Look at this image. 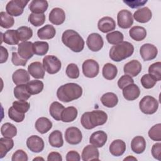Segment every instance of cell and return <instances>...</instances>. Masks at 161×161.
I'll return each mask as SVG.
<instances>
[{"instance_id": "6da1fadb", "label": "cell", "mask_w": 161, "mask_h": 161, "mask_svg": "<svg viewBox=\"0 0 161 161\" xmlns=\"http://www.w3.org/2000/svg\"><path fill=\"white\" fill-rule=\"evenodd\" d=\"M82 94V88L76 83L70 82L60 86L57 91V98L62 102L69 103L77 99Z\"/></svg>"}, {"instance_id": "7a4b0ae2", "label": "cell", "mask_w": 161, "mask_h": 161, "mask_svg": "<svg viewBox=\"0 0 161 161\" xmlns=\"http://www.w3.org/2000/svg\"><path fill=\"white\" fill-rule=\"evenodd\" d=\"M107 114L101 110H93L84 113L80 118L82 126L87 130H91L94 128L103 125L107 121Z\"/></svg>"}, {"instance_id": "3957f363", "label": "cell", "mask_w": 161, "mask_h": 161, "mask_svg": "<svg viewBox=\"0 0 161 161\" xmlns=\"http://www.w3.org/2000/svg\"><path fill=\"white\" fill-rule=\"evenodd\" d=\"M62 42L66 47L76 53L80 52L84 48L83 38L73 30H67L62 33Z\"/></svg>"}, {"instance_id": "277c9868", "label": "cell", "mask_w": 161, "mask_h": 161, "mask_svg": "<svg viewBox=\"0 0 161 161\" xmlns=\"http://www.w3.org/2000/svg\"><path fill=\"white\" fill-rule=\"evenodd\" d=\"M134 52L133 45L128 42H122L121 43L113 45L109 53V58L114 62L122 61L130 56Z\"/></svg>"}, {"instance_id": "5b68a950", "label": "cell", "mask_w": 161, "mask_h": 161, "mask_svg": "<svg viewBox=\"0 0 161 161\" xmlns=\"http://www.w3.org/2000/svg\"><path fill=\"white\" fill-rule=\"evenodd\" d=\"M158 108L157 100L151 96H144L139 103V108L141 111L146 114L155 113Z\"/></svg>"}, {"instance_id": "8992f818", "label": "cell", "mask_w": 161, "mask_h": 161, "mask_svg": "<svg viewBox=\"0 0 161 161\" xmlns=\"http://www.w3.org/2000/svg\"><path fill=\"white\" fill-rule=\"evenodd\" d=\"M43 66L45 70L49 74H55L61 69L60 60L54 55H47L43 58Z\"/></svg>"}, {"instance_id": "52a82bcc", "label": "cell", "mask_w": 161, "mask_h": 161, "mask_svg": "<svg viewBox=\"0 0 161 161\" xmlns=\"http://www.w3.org/2000/svg\"><path fill=\"white\" fill-rule=\"evenodd\" d=\"M28 2V1L25 0L10 1L6 6V12L12 16H19L23 14L24 8Z\"/></svg>"}, {"instance_id": "ba28073f", "label": "cell", "mask_w": 161, "mask_h": 161, "mask_svg": "<svg viewBox=\"0 0 161 161\" xmlns=\"http://www.w3.org/2000/svg\"><path fill=\"white\" fill-rule=\"evenodd\" d=\"M82 70L84 75L88 78L96 77L99 72V65L98 63L93 59L85 60L82 65Z\"/></svg>"}, {"instance_id": "9c48e42d", "label": "cell", "mask_w": 161, "mask_h": 161, "mask_svg": "<svg viewBox=\"0 0 161 161\" xmlns=\"http://www.w3.org/2000/svg\"><path fill=\"white\" fill-rule=\"evenodd\" d=\"M117 22L119 28L128 29L133 23V18L131 13L126 9L119 11L117 14Z\"/></svg>"}, {"instance_id": "30bf717a", "label": "cell", "mask_w": 161, "mask_h": 161, "mask_svg": "<svg viewBox=\"0 0 161 161\" xmlns=\"http://www.w3.org/2000/svg\"><path fill=\"white\" fill-rule=\"evenodd\" d=\"M65 141L70 145H77L82 141V132L77 127H69L65 132Z\"/></svg>"}, {"instance_id": "8fae6325", "label": "cell", "mask_w": 161, "mask_h": 161, "mask_svg": "<svg viewBox=\"0 0 161 161\" xmlns=\"http://www.w3.org/2000/svg\"><path fill=\"white\" fill-rule=\"evenodd\" d=\"M86 44L90 50L98 52L103 48L104 42L103 37L99 33H92L87 36Z\"/></svg>"}, {"instance_id": "7c38bea8", "label": "cell", "mask_w": 161, "mask_h": 161, "mask_svg": "<svg viewBox=\"0 0 161 161\" xmlns=\"http://www.w3.org/2000/svg\"><path fill=\"white\" fill-rule=\"evenodd\" d=\"M140 53L143 60L149 61L156 58L158 54V50L153 44L145 43L140 47Z\"/></svg>"}, {"instance_id": "4fadbf2b", "label": "cell", "mask_w": 161, "mask_h": 161, "mask_svg": "<svg viewBox=\"0 0 161 161\" xmlns=\"http://www.w3.org/2000/svg\"><path fill=\"white\" fill-rule=\"evenodd\" d=\"M26 146L32 152L39 153L44 149L45 144L41 137L37 135H31L26 140Z\"/></svg>"}, {"instance_id": "5bb4252c", "label": "cell", "mask_w": 161, "mask_h": 161, "mask_svg": "<svg viewBox=\"0 0 161 161\" xmlns=\"http://www.w3.org/2000/svg\"><path fill=\"white\" fill-rule=\"evenodd\" d=\"M82 159L84 161L89 160H99V152L97 147L94 145H86L81 154Z\"/></svg>"}, {"instance_id": "9a60e30c", "label": "cell", "mask_w": 161, "mask_h": 161, "mask_svg": "<svg viewBox=\"0 0 161 161\" xmlns=\"http://www.w3.org/2000/svg\"><path fill=\"white\" fill-rule=\"evenodd\" d=\"M18 53L24 59L28 60L31 58L33 55V43L31 42H23L18 45Z\"/></svg>"}, {"instance_id": "2e32d148", "label": "cell", "mask_w": 161, "mask_h": 161, "mask_svg": "<svg viewBox=\"0 0 161 161\" xmlns=\"http://www.w3.org/2000/svg\"><path fill=\"white\" fill-rule=\"evenodd\" d=\"M142 64L136 60H132L127 62L123 67L124 73L131 77H136L141 72Z\"/></svg>"}, {"instance_id": "e0dca14e", "label": "cell", "mask_w": 161, "mask_h": 161, "mask_svg": "<svg viewBox=\"0 0 161 161\" xmlns=\"http://www.w3.org/2000/svg\"><path fill=\"white\" fill-rule=\"evenodd\" d=\"M140 88L134 83L130 84L123 89V96L126 100L134 101L140 96Z\"/></svg>"}, {"instance_id": "ac0fdd59", "label": "cell", "mask_w": 161, "mask_h": 161, "mask_svg": "<svg viewBox=\"0 0 161 161\" xmlns=\"http://www.w3.org/2000/svg\"><path fill=\"white\" fill-rule=\"evenodd\" d=\"M107 138V134L104 131H96L91 135L89 143L97 148H101L104 145Z\"/></svg>"}, {"instance_id": "d6986e66", "label": "cell", "mask_w": 161, "mask_h": 161, "mask_svg": "<svg viewBox=\"0 0 161 161\" xmlns=\"http://www.w3.org/2000/svg\"><path fill=\"white\" fill-rule=\"evenodd\" d=\"M49 21L53 25H60L65 19V13L60 8H53L49 13Z\"/></svg>"}, {"instance_id": "ffe728a7", "label": "cell", "mask_w": 161, "mask_h": 161, "mask_svg": "<svg viewBox=\"0 0 161 161\" xmlns=\"http://www.w3.org/2000/svg\"><path fill=\"white\" fill-rule=\"evenodd\" d=\"M97 28L101 32L108 33L115 29L116 23L113 18L109 16H105L99 20Z\"/></svg>"}, {"instance_id": "44dd1931", "label": "cell", "mask_w": 161, "mask_h": 161, "mask_svg": "<svg viewBox=\"0 0 161 161\" xmlns=\"http://www.w3.org/2000/svg\"><path fill=\"white\" fill-rule=\"evenodd\" d=\"M45 71L43 65L40 62H32L28 67L29 74L35 79H43Z\"/></svg>"}, {"instance_id": "7402d4cb", "label": "cell", "mask_w": 161, "mask_h": 161, "mask_svg": "<svg viewBox=\"0 0 161 161\" xmlns=\"http://www.w3.org/2000/svg\"><path fill=\"white\" fill-rule=\"evenodd\" d=\"M133 16L137 22L145 23L151 19L152 13L148 7H144L136 10Z\"/></svg>"}, {"instance_id": "603a6c76", "label": "cell", "mask_w": 161, "mask_h": 161, "mask_svg": "<svg viewBox=\"0 0 161 161\" xmlns=\"http://www.w3.org/2000/svg\"><path fill=\"white\" fill-rule=\"evenodd\" d=\"M126 143L122 140L117 139L111 142L109 150L113 156L119 157L122 155L126 151Z\"/></svg>"}, {"instance_id": "cb8c5ba5", "label": "cell", "mask_w": 161, "mask_h": 161, "mask_svg": "<svg viewBox=\"0 0 161 161\" xmlns=\"http://www.w3.org/2000/svg\"><path fill=\"white\" fill-rule=\"evenodd\" d=\"M48 7V2L45 0H33L30 2L29 9L32 13L43 14Z\"/></svg>"}, {"instance_id": "d4e9b609", "label": "cell", "mask_w": 161, "mask_h": 161, "mask_svg": "<svg viewBox=\"0 0 161 161\" xmlns=\"http://www.w3.org/2000/svg\"><path fill=\"white\" fill-rule=\"evenodd\" d=\"M12 79L16 86L26 84L30 81L29 73L25 69H18L13 74Z\"/></svg>"}, {"instance_id": "484cf974", "label": "cell", "mask_w": 161, "mask_h": 161, "mask_svg": "<svg viewBox=\"0 0 161 161\" xmlns=\"http://www.w3.org/2000/svg\"><path fill=\"white\" fill-rule=\"evenodd\" d=\"M131 150L137 154L142 153L146 148V141L142 136H136L131 142Z\"/></svg>"}, {"instance_id": "4316f807", "label": "cell", "mask_w": 161, "mask_h": 161, "mask_svg": "<svg viewBox=\"0 0 161 161\" xmlns=\"http://www.w3.org/2000/svg\"><path fill=\"white\" fill-rule=\"evenodd\" d=\"M56 34V30L53 25H46L37 31L38 37L41 40H50Z\"/></svg>"}, {"instance_id": "83f0119b", "label": "cell", "mask_w": 161, "mask_h": 161, "mask_svg": "<svg viewBox=\"0 0 161 161\" xmlns=\"http://www.w3.org/2000/svg\"><path fill=\"white\" fill-rule=\"evenodd\" d=\"M35 126L40 133L45 134L52 128V123L47 118L40 117L36 121Z\"/></svg>"}, {"instance_id": "f1b7e54d", "label": "cell", "mask_w": 161, "mask_h": 161, "mask_svg": "<svg viewBox=\"0 0 161 161\" xmlns=\"http://www.w3.org/2000/svg\"><path fill=\"white\" fill-rule=\"evenodd\" d=\"M129 35L133 40L140 42L146 38L147 30L142 26H135L129 30Z\"/></svg>"}, {"instance_id": "f546056e", "label": "cell", "mask_w": 161, "mask_h": 161, "mask_svg": "<svg viewBox=\"0 0 161 161\" xmlns=\"http://www.w3.org/2000/svg\"><path fill=\"white\" fill-rule=\"evenodd\" d=\"M101 102L104 106L111 108L117 105L118 103V98L114 93L108 92L101 96Z\"/></svg>"}, {"instance_id": "4dcf8cb0", "label": "cell", "mask_w": 161, "mask_h": 161, "mask_svg": "<svg viewBox=\"0 0 161 161\" xmlns=\"http://www.w3.org/2000/svg\"><path fill=\"white\" fill-rule=\"evenodd\" d=\"M2 42L10 45H17L19 43V40L17 36L16 30H9L4 33H1Z\"/></svg>"}, {"instance_id": "1f68e13d", "label": "cell", "mask_w": 161, "mask_h": 161, "mask_svg": "<svg viewBox=\"0 0 161 161\" xmlns=\"http://www.w3.org/2000/svg\"><path fill=\"white\" fill-rule=\"evenodd\" d=\"M77 109L74 106L65 108L62 113L61 121L65 123H70L74 121L77 116Z\"/></svg>"}, {"instance_id": "d6a6232c", "label": "cell", "mask_w": 161, "mask_h": 161, "mask_svg": "<svg viewBox=\"0 0 161 161\" xmlns=\"http://www.w3.org/2000/svg\"><path fill=\"white\" fill-rule=\"evenodd\" d=\"M14 96L16 99L21 101H26L31 97L25 84L17 85L14 88Z\"/></svg>"}, {"instance_id": "836d02e7", "label": "cell", "mask_w": 161, "mask_h": 161, "mask_svg": "<svg viewBox=\"0 0 161 161\" xmlns=\"http://www.w3.org/2000/svg\"><path fill=\"white\" fill-rule=\"evenodd\" d=\"M102 74L104 78L107 80L114 79L118 74V69L116 65L111 63H106L104 65L102 70Z\"/></svg>"}, {"instance_id": "e575fe53", "label": "cell", "mask_w": 161, "mask_h": 161, "mask_svg": "<svg viewBox=\"0 0 161 161\" xmlns=\"http://www.w3.org/2000/svg\"><path fill=\"white\" fill-rule=\"evenodd\" d=\"M48 142L50 145L53 147H62L64 145L62 132L59 130L53 131L48 136Z\"/></svg>"}, {"instance_id": "d590c367", "label": "cell", "mask_w": 161, "mask_h": 161, "mask_svg": "<svg viewBox=\"0 0 161 161\" xmlns=\"http://www.w3.org/2000/svg\"><path fill=\"white\" fill-rule=\"evenodd\" d=\"M65 109L64 106L57 101L53 102L49 108V113L50 116L56 121L61 120L62 113L64 109Z\"/></svg>"}, {"instance_id": "8d00e7d4", "label": "cell", "mask_w": 161, "mask_h": 161, "mask_svg": "<svg viewBox=\"0 0 161 161\" xmlns=\"http://www.w3.org/2000/svg\"><path fill=\"white\" fill-rule=\"evenodd\" d=\"M14 141L12 138L3 137L0 138V158H3L13 148Z\"/></svg>"}, {"instance_id": "74e56055", "label": "cell", "mask_w": 161, "mask_h": 161, "mask_svg": "<svg viewBox=\"0 0 161 161\" xmlns=\"http://www.w3.org/2000/svg\"><path fill=\"white\" fill-rule=\"evenodd\" d=\"M26 87L29 93L31 95H35L40 93L43 91L44 84L41 80H32L26 83Z\"/></svg>"}, {"instance_id": "f35d334b", "label": "cell", "mask_w": 161, "mask_h": 161, "mask_svg": "<svg viewBox=\"0 0 161 161\" xmlns=\"http://www.w3.org/2000/svg\"><path fill=\"white\" fill-rule=\"evenodd\" d=\"M17 36L19 41L27 42L33 36V31L31 28L26 26H22L19 27L16 30Z\"/></svg>"}, {"instance_id": "ab89813d", "label": "cell", "mask_w": 161, "mask_h": 161, "mask_svg": "<svg viewBox=\"0 0 161 161\" xmlns=\"http://www.w3.org/2000/svg\"><path fill=\"white\" fill-rule=\"evenodd\" d=\"M33 49L34 54L43 56L47 53L49 49V45L46 42L36 41L33 43Z\"/></svg>"}, {"instance_id": "60d3db41", "label": "cell", "mask_w": 161, "mask_h": 161, "mask_svg": "<svg viewBox=\"0 0 161 161\" xmlns=\"http://www.w3.org/2000/svg\"><path fill=\"white\" fill-rule=\"evenodd\" d=\"M1 133L4 137L12 138L16 135L17 128L10 123H5L1 126Z\"/></svg>"}, {"instance_id": "b9f144b4", "label": "cell", "mask_w": 161, "mask_h": 161, "mask_svg": "<svg viewBox=\"0 0 161 161\" xmlns=\"http://www.w3.org/2000/svg\"><path fill=\"white\" fill-rule=\"evenodd\" d=\"M123 34L119 31H114L106 35V40L111 45H118L123 42Z\"/></svg>"}, {"instance_id": "7bdbcfd3", "label": "cell", "mask_w": 161, "mask_h": 161, "mask_svg": "<svg viewBox=\"0 0 161 161\" xmlns=\"http://www.w3.org/2000/svg\"><path fill=\"white\" fill-rule=\"evenodd\" d=\"M0 18H1V23L0 25L2 28H9L14 25V18L9 15L8 13L4 11H1L0 13Z\"/></svg>"}, {"instance_id": "ee69618b", "label": "cell", "mask_w": 161, "mask_h": 161, "mask_svg": "<svg viewBox=\"0 0 161 161\" xmlns=\"http://www.w3.org/2000/svg\"><path fill=\"white\" fill-rule=\"evenodd\" d=\"M148 73L151 75L156 81H160L161 80V62H157L148 67Z\"/></svg>"}, {"instance_id": "f6af8a7d", "label": "cell", "mask_w": 161, "mask_h": 161, "mask_svg": "<svg viewBox=\"0 0 161 161\" xmlns=\"http://www.w3.org/2000/svg\"><path fill=\"white\" fill-rule=\"evenodd\" d=\"M45 18L44 14L31 13L28 16V21L34 26H40L44 24Z\"/></svg>"}, {"instance_id": "bcb514c9", "label": "cell", "mask_w": 161, "mask_h": 161, "mask_svg": "<svg viewBox=\"0 0 161 161\" xmlns=\"http://www.w3.org/2000/svg\"><path fill=\"white\" fill-rule=\"evenodd\" d=\"M149 138L153 141L161 140V124L158 123L153 125L148 132Z\"/></svg>"}, {"instance_id": "7dc6e473", "label": "cell", "mask_w": 161, "mask_h": 161, "mask_svg": "<svg viewBox=\"0 0 161 161\" xmlns=\"http://www.w3.org/2000/svg\"><path fill=\"white\" fill-rule=\"evenodd\" d=\"M140 82L142 86L145 89H147L153 87L157 82L155 79L149 74H144L142 77L140 79Z\"/></svg>"}, {"instance_id": "c3c4849f", "label": "cell", "mask_w": 161, "mask_h": 161, "mask_svg": "<svg viewBox=\"0 0 161 161\" xmlns=\"http://www.w3.org/2000/svg\"><path fill=\"white\" fill-rule=\"evenodd\" d=\"M65 73L67 77L70 79H77L79 77V67L75 64H69L66 67Z\"/></svg>"}, {"instance_id": "681fc988", "label": "cell", "mask_w": 161, "mask_h": 161, "mask_svg": "<svg viewBox=\"0 0 161 161\" xmlns=\"http://www.w3.org/2000/svg\"><path fill=\"white\" fill-rule=\"evenodd\" d=\"M8 116L11 119L16 123H20L25 119V114L18 111L13 106L10 107L8 109Z\"/></svg>"}, {"instance_id": "f907efd6", "label": "cell", "mask_w": 161, "mask_h": 161, "mask_svg": "<svg viewBox=\"0 0 161 161\" xmlns=\"http://www.w3.org/2000/svg\"><path fill=\"white\" fill-rule=\"evenodd\" d=\"M12 106L18 111L25 114L29 110L30 108V104L28 102L26 101L19 100V101H14L13 103Z\"/></svg>"}, {"instance_id": "816d5d0a", "label": "cell", "mask_w": 161, "mask_h": 161, "mask_svg": "<svg viewBox=\"0 0 161 161\" xmlns=\"http://www.w3.org/2000/svg\"><path fill=\"white\" fill-rule=\"evenodd\" d=\"M133 83H134V80L133 79V78L131 76L126 74L122 75L118 80V87L121 89H123L126 86L130 84H133Z\"/></svg>"}, {"instance_id": "f5cc1de1", "label": "cell", "mask_w": 161, "mask_h": 161, "mask_svg": "<svg viewBox=\"0 0 161 161\" xmlns=\"http://www.w3.org/2000/svg\"><path fill=\"white\" fill-rule=\"evenodd\" d=\"M28 159L27 153L23 150H17L12 155V161H27Z\"/></svg>"}, {"instance_id": "db71d44e", "label": "cell", "mask_w": 161, "mask_h": 161, "mask_svg": "<svg viewBox=\"0 0 161 161\" xmlns=\"http://www.w3.org/2000/svg\"><path fill=\"white\" fill-rule=\"evenodd\" d=\"M11 61L12 63L16 66H25L27 63V60L21 57L19 54L15 52L12 53Z\"/></svg>"}, {"instance_id": "11a10c76", "label": "cell", "mask_w": 161, "mask_h": 161, "mask_svg": "<svg viewBox=\"0 0 161 161\" xmlns=\"http://www.w3.org/2000/svg\"><path fill=\"white\" fill-rule=\"evenodd\" d=\"M151 152L153 158L158 160H161V143L160 142L153 144Z\"/></svg>"}, {"instance_id": "9f6ffc18", "label": "cell", "mask_w": 161, "mask_h": 161, "mask_svg": "<svg viewBox=\"0 0 161 161\" xmlns=\"http://www.w3.org/2000/svg\"><path fill=\"white\" fill-rule=\"evenodd\" d=\"M123 3L131 8H137L144 6L147 1L146 0H135V1H123Z\"/></svg>"}, {"instance_id": "6f0895ef", "label": "cell", "mask_w": 161, "mask_h": 161, "mask_svg": "<svg viewBox=\"0 0 161 161\" xmlns=\"http://www.w3.org/2000/svg\"><path fill=\"white\" fill-rule=\"evenodd\" d=\"M80 160V157L79 153L74 150L69 151L66 155L67 161H79Z\"/></svg>"}, {"instance_id": "680465c9", "label": "cell", "mask_w": 161, "mask_h": 161, "mask_svg": "<svg viewBox=\"0 0 161 161\" xmlns=\"http://www.w3.org/2000/svg\"><path fill=\"white\" fill-rule=\"evenodd\" d=\"M48 161H62V158L60 153L57 152H50L47 157Z\"/></svg>"}, {"instance_id": "91938a15", "label": "cell", "mask_w": 161, "mask_h": 161, "mask_svg": "<svg viewBox=\"0 0 161 161\" xmlns=\"http://www.w3.org/2000/svg\"><path fill=\"white\" fill-rule=\"evenodd\" d=\"M8 58V52L7 49L3 46H1V60L0 63L3 64L6 62Z\"/></svg>"}, {"instance_id": "94428289", "label": "cell", "mask_w": 161, "mask_h": 161, "mask_svg": "<svg viewBox=\"0 0 161 161\" xmlns=\"http://www.w3.org/2000/svg\"><path fill=\"white\" fill-rule=\"evenodd\" d=\"M131 160V159H133V160H136V158H134V157H130V156H128V157H126V158H125V159H124V160Z\"/></svg>"}, {"instance_id": "6125c7cd", "label": "cell", "mask_w": 161, "mask_h": 161, "mask_svg": "<svg viewBox=\"0 0 161 161\" xmlns=\"http://www.w3.org/2000/svg\"><path fill=\"white\" fill-rule=\"evenodd\" d=\"M37 159H42V160H43V158H35L33 159V160H37Z\"/></svg>"}]
</instances>
